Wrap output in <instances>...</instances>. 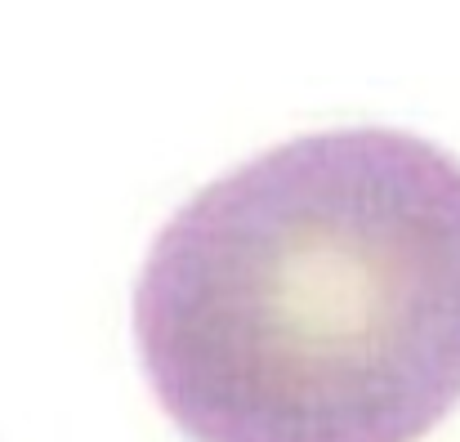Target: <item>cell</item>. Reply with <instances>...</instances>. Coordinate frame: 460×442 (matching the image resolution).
Here are the masks:
<instances>
[{
	"label": "cell",
	"instance_id": "cell-1",
	"mask_svg": "<svg viewBox=\"0 0 460 442\" xmlns=\"http://www.w3.org/2000/svg\"><path fill=\"white\" fill-rule=\"evenodd\" d=\"M135 344L188 442H420L460 407V156L353 126L233 165L156 233Z\"/></svg>",
	"mask_w": 460,
	"mask_h": 442
}]
</instances>
